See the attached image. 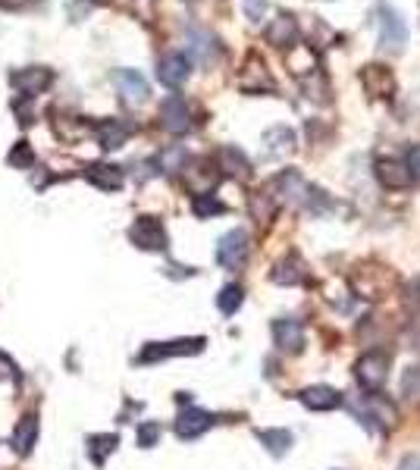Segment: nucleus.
<instances>
[{
    "label": "nucleus",
    "mask_w": 420,
    "mask_h": 470,
    "mask_svg": "<svg viewBox=\"0 0 420 470\" xmlns=\"http://www.w3.org/2000/svg\"><path fill=\"white\" fill-rule=\"evenodd\" d=\"M51 120H54V129H57V135H60V138H63V141L82 138L85 129H88L82 120H79V116H60V113H54Z\"/></svg>",
    "instance_id": "30"
},
{
    "label": "nucleus",
    "mask_w": 420,
    "mask_h": 470,
    "mask_svg": "<svg viewBox=\"0 0 420 470\" xmlns=\"http://www.w3.org/2000/svg\"><path fill=\"white\" fill-rule=\"evenodd\" d=\"M257 439H261V445L270 451V455H286L289 445H292V432L289 430H257Z\"/></svg>",
    "instance_id": "28"
},
{
    "label": "nucleus",
    "mask_w": 420,
    "mask_h": 470,
    "mask_svg": "<svg viewBox=\"0 0 420 470\" xmlns=\"http://www.w3.org/2000/svg\"><path fill=\"white\" fill-rule=\"evenodd\" d=\"M185 45H189L191 60H197V63H201V66H210V63H214V60H217V54H220L217 38H214V35H210V32H189Z\"/></svg>",
    "instance_id": "22"
},
{
    "label": "nucleus",
    "mask_w": 420,
    "mask_h": 470,
    "mask_svg": "<svg viewBox=\"0 0 420 470\" xmlns=\"http://www.w3.org/2000/svg\"><path fill=\"white\" fill-rule=\"evenodd\" d=\"M376 179H380V185L382 189H407L411 185V170H407L401 160H380L376 164Z\"/></svg>",
    "instance_id": "20"
},
{
    "label": "nucleus",
    "mask_w": 420,
    "mask_h": 470,
    "mask_svg": "<svg viewBox=\"0 0 420 470\" xmlns=\"http://www.w3.org/2000/svg\"><path fill=\"white\" fill-rule=\"evenodd\" d=\"M191 76V60L185 57V54H164V57L157 60V79L166 85V88H179V85H185V79Z\"/></svg>",
    "instance_id": "12"
},
{
    "label": "nucleus",
    "mask_w": 420,
    "mask_h": 470,
    "mask_svg": "<svg viewBox=\"0 0 420 470\" xmlns=\"http://www.w3.org/2000/svg\"><path fill=\"white\" fill-rule=\"evenodd\" d=\"M376 16H380V45L386 47V51H401V45L407 41V26H405V20H401V13L399 10H392V7H376Z\"/></svg>",
    "instance_id": "5"
},
{
    "label": "nucleus",
    "mask_w": 420,
    "mask_h": 470,
    "mask_svg": "<svg viewBox=\"0 0 420 470\" xmlns=\"http://www.w3.org/2000/svg\"><path fill=\"white\" fill-rule=\"evenodd\" d=\"M239 85H242V91H251V95H257V91H273L276 82L273 76H270L267 63H264L257 54H251L248 60H245L242 66V76H239Z\"/></svg>",
    "instance_id": "11"
},
{
    "label": "nucleus",
    "mask_w": 420,
    "mask_h": 470,
    "mask_svg": "<svg viewBox=\"0 0 420 470\" xmlns=\"http://www.w3.org/2000/svg\"><path fill=\"white\" fill-rule=\"evenodd\" d=\"M273 342L280 351H289V355H298L305 348V326L298 320H276L273 323Z\"/></svg>",
    "instance_id": "18"
},
{
    "label": "nucleus",
    "mask_w": 420,
    "mask_h": 470,
    "mask_svg": "<svg viewBox=\"0 0 420 470\" xmlns=\"http://www.w3.org/2000/svg\"><path fill=\"white\" fill-rule=\"evenodd\" d=\"M157 166H160V170H166V172L182 170V166H185V151H182V147H170V151L160 154Z\"/></svg>",
    "instance_id": "35"
},
{
    "label": "nucleus",
    "mask_w": 420,
    "mask_h": 470,
    "mask_svg": "<svg viewBox=\"0 0 420 470\" xmlns=\"http://www.w3.org/2000/svg\"><path fill=\"white\" fill-rule=\"evenodd\" d=\"M160 126L166 129L170 135H185L191 129V113L185 97L170 95L164 104H160Z\"/></svg>",
    "instance_id": "8"
},
{
    "label": "nucleus",
    "mask_w": 420,
    "mask_h": 470,
    "mask_svg": "<svg viewBox=\"0 0 420 470\" xmlns=\"http://www.w3.org/2000/svg\"><path fill=\"white\" fill-rule=\"evenodd\" d=\"M273 189L280 191V201L289 204V207H298V204L311 201V185L305 182V176H298L295 170H286L276 176ZM276 201V204H280Z\"/></svg>",
    "instance_id": "9"
},
{
    "label": "nucleus",
    "mask_w": 420,
    "mask_h": 470,
    "mask_svg": "<svg viewBox=\"0 0 420 470\" xmlns=\"http://www.w3.org/2000/svg\"><path fill=\"white\" fill-rule=\"evenodd\" d=\"M226 204L220 201L217 195H195V201H191V214L197 216V220H210V216H220L226 214Z\"/></svg>",
    "instance_id": "29"
},
{
    "label": "nucleus",
    "mask_w": 420,
    "mask_h": 470,
    "mask_svg": "<svg viewBox=\"0 0 420 470\" xmlns=\"http://www.w3.org/2000/svg\"><path fill=\"white\" fill-rule=\"evenodd\" d=\"M405 166H407V170H411V176H414V179H420V145H414L411 151H407Z\"/></svg>",
    "instance_id": "39"
},
{
    "label": "nucleus",
    "mask_w": 420,
    "mask_h": 470,
    "mask_svg": "<svg viewBox=\"0 0 420 470\" xmlns=\"http://www.w3.org/2000/svg\"><path fill=\"white\" fill-rule=\"evenodd\" d=\"M160 439V424H154V420H147V424L139 426V445L141 449H154Z\"/></svg>",
    "instance_id": "36"
},
{
    "label": "nucleus",
    "mask_w": 420,
    "mask_h": 470,
    "mask_svg": "<svg viewBox=\"0 0 420 470\" xmlns=\"http://www.w3.org/2000/svg\"><path fill=\"white\" fill-rule=\"evenodd\" d=\"M267 0H242V10H245V16H248V22H261L264 16H267Z\"/></svg>",
    "instance_id": "37"
},
{
    "label": "nucleus",
    "mask_w": 420,
    "mask_h": 470,
    "mask_svg": "<svg viewBox=\"0 0 420 470\" xmlns=\"http://www.w3.org/2000/svg\"><path fill=\"white\" fill-rule=\"evenodd\" d=\"M10 85H13L16 91H20V97H38L45 95L47 88L54 85V72L47 70V66H26V70H16L13 76H10Z\"/></svg>",
    "instance_id": "4"
},
{
    "label": "nucleus",
    "mask_w": 420,
    "mask_h": 470,
    "mask_svg": "<svg viewBox=\"0 0 420 470\" xmlns=\"http://www.w3.org/2000/svg\"><path fill=\"white\" fill-rule=\"evenodd\" d=\"M267 41L273 47H280V51H292V47L298 45V22H295V16L289 13L276 16L267 26Z\"/></svg>",
    "instance_id": "17"
},
{
    "label": "nucleus",
    "mask_w": 420,
    "mask_h": 470,
    "mask_svg": "<svg viewBox=\"0 0 420 470\" xmlns=\"http://www.w3.org/2000/svg\"><path fill=\"white\" fill-rule=\"evenodd\" d=\"M248 210L257 222H270L276 214V195H270V191H255V195L248 197Z\"/></svg>",
    "instance_id": "27"
},
{
    "label": "nucleus",
    "mask_w": 420,
    "mask_h": 470,
    "mask_svg": "<svg viewBox=\"0 0 420 470\" xmlns=\"http://www.w3.org/2000/svg\"><path fill=\"white\" fill-rule=\"evenodd\" d=\"M29 0H0V10H22Z\"/></svg>",
    "instance_id": "40"
},
{
    "label": "nucleus",
    "mask_w": 420,
    "mask_h": 470,
    "mask_svg": "<svg viewBox=\"0 0 420 470\" xmlns=\"http://www.w3.org/2000/svg\"><path fill=\"white\" fill-rule=\"evenodd\" d=\"M116 445H120V436L116 432H101V436H88V457L95 464H104L110 455L116 451Z\"/></svg>",
    "instance_id": "26"
},
{
    "label": "nucleus",
    "mask_w": 420,
    "mask_h": 470,
    "mask_svg": "<svg viewBox=\"0 0 420 470\" xmlns=\"http://www.w3.org/2000/svg\"><path fill=\"white\" fill-rule=\"evenodd\" d=\"M0 380L4 382H20V367L13 364V357L0 351Z\"/></svg>",
    "instance_id": "38"
},
{
    "label": "nucleus",
    "mask_w": 420,
    "mask_h": 470,
    "mask_svg": "<svg viewBox=\"0 0 420 470\" xmlns=\"http://www.w3.org/2000/svg\"><path fill=\"white\" fill-rule=\"evenodd\" d=\"M7 164L13 166V170H32L35 166V151L29 141H16L13 147H10L7 154Z\"/></svg>",
    "instance_id": "31"
},
{
    "label": "nucleus",
    "mask_w": 420,
    "mask_h": 470,
    "mask_svg": "<svg viewBox=\"0 0 420 470\" xmlns=\"http://www.w3.org/2000/svg\"><path fill=\"white\" fill-rule=\"evenodd\" d=\"M113 85L126 104H145L147 95H151V85H147V79L139 70H116Z\"/></svg>",
    "instance_id": "10"
},
{
    "label": "nucleus",
    "mask_w": 420,
    "mask_h": 470,
    "mask_svg": "<svg viewBox=\"0 0 420 470\" xmlns=\"http://www.w3.org/2000/svg\"><path fill=\"white\" fill-rule=\"evenodd\" d=\"M204 339H172V342H147L139 351V364H157L166 357H189V355H201L204 351Z\"/></svg>",
    "instance_id": "1"
},
{
    "label": "nucleus",
    "mask_w": 420,
    "mask_h": 470,
    "mask_svg": "<svg viewBox=\"0 0 420 470\" xmlns=\"http://www.w3.org/2000/svg\"><path fill=\"white\" fill-rule=\"evenodd\" d=\"M217 170H223L226 176H236V179H251V160L245 157L239 147H220L217 151Z\"/></svg>",
    "instance_id": "23"
},
{
    "label": "nucleus",
    "mask_w": 420,
    "mask_h": 470,
    "mask_svg": "<svg viewBox=\"0 0 420 470\" xmlns=\"http://www.w3.org/2000/svg\"><path fill=\"white\" fill-rule=\"evenodd\" d=\"M367 405L374 407V414H367V420H380L382 426H392L395 420H399V414H395V407L389 405V401H380V399H376V395L367 401Z\"/></svg>",
    "instance_id": "33"
},
{
    "label": "nucleus",
    "mask_w": 420,
    "mask_h": 470,
    "mask_svg": "<svg viewBox=\"0 0 420 470\" xmlns=\"http://www.w3.org/2000/svg\"><path fill=\"white\" fill-rule=\"evenodd\" d=\"M401 470H420V461H405L401 464Z\"/></svg>",
    "instance_id": "41"
},
{
    "label": "nucleus",
    "mask_w": 420,
    "mask_h": 470,
    "mask_svg": "<svg viewBox=\"0 0 420 470\" xmlns=\"http://www.w3.org/2000/svg\"><path fill=\"white\" fill-rule=\"evenodd\" d=\"M129 135H132V122H122V120H116V116L101 120L95 126V138L104 151H116V147H122L129 141Z\"/></svg>",
    "instance_id": "15"
},
{
    "label": "nucleus",
    "mask_w": 420,
    "mask_h": 470,
    "mask_svg": "<svg viewBox=\"0 0 420 470\" xmlns=\"http://www.w3.org/2000/svg\"><path fill=\"white\" fill-rule=\"evenodd\" d=\"M214 424H217V420H214V414L210 411H201V407H185V411L176 417V424H172V430H176L179 439H197V436H204V432H207Z\"/></svg>",
    "instance_id": "13"
},
{
    "label": "nucleus",
    "mask_w": 420,
    "mask_h": 470,
    "mask_svg": "<svg viewBox=\"0 0 420 470\" xmlns=\"http://www.w3.org/2000/svg\"><path fill=\"white\" fill-rule=\"evenodd\" d=\"M361 85L367 88V95L386 97L389 91H392V72H389L386 66L370 63V66H364L361 70Z\"/></svg>",
    "instance_id": "24"
},
{
    "label": "nucleus",
    "mask_w": 420,
    "mask_h": 470,
    "mask_svg": "<svg viewBox=\"0 0 420 470\" xmlns=\"http://www.w3.org/2000/svg\"><path fill=\"white\" fill-rule=\"evenodd\" d=\"M355 376H357V382H361L364 389L376 392V389H380L382 382H386V376H389V355L386 351H380V348L361 355L357 357V364H355Z\"/></svg>",
    "instance_id": "3"
},
{
    "label": "nucleus",
    "mask_w": 420,
    "mask_h": 470,
    "mask_svg": "<svg viewBox=\"0 0 420 470\" xmlns=\"http://www.w3.org/2000/svg\"><path fill=\"white\" fill-rule=\"evenodd\" d=\"M85 179L101 191H120L126 185V172L116 164H88L85 166Z\"/></svg>",
    "instance_id": "16"
},
{
    "label": "nucleus",
    "mask_w": 420,
    "mask_h": 470,
    "mask_svg": "<svg viewBox=\"0 0 420 470\" xmlns=\"http://www.w3.org/2000/svg\"><path fill=\"white\" fill-rule=\"evenodd\" d=\"M38 414H22L20 424H16L13 436H10V445H13V451L20 457H29L35 451V445H38Z\"/></svg>",
    "instance_id": "14"
},
{
    "label": "nucleus",
    "mask_w": 420,
    "mask_h": 470,
    "mask_svg": "<svg viewBox=\"0 0 420 470\" xmlns=\"http://www.w3.org/2000/svg\"><path fill=\"white\" fill-rule=\"evenodd\" d=\"M217 261L220 267L226 270H239L248 261V232H245V229H232V232H226L223 239H220Z\"/></svg>",
    "instance_id": "6"
},
{
    "label": "nucleus",
    "mask_w": 420,
    "mask_h": 470,
    "mask_svg": "<svg viewBox=\"0 0 420 470\" xmlns=\"http://www.w3.org/2000/svg\"><path fill=\"white\" fill-rule=\"evenodd\" d=\"M129 242L141 251H166L170 239H166V229L157 216H139V220L129 226Z\"/></svg>",
    "instance_id": "2"
},
{
    "label": "nucleus",
    "mask_w": 420,
    "mask_h": 470,
    "mask_svg": "<svg viewBox=\"0 0 420 470\" xmlns=\"http://www.w3.org/2000/svg\"><path fill=\"white\" fill-rule=\"evenodd\" d=\"M401 392L407 399H420V364H407L405 376H401Z\"/></svg>",
    "instance_id": "34"
},
{
    "label": "nucleus",
    "mask_w": 420,
    "mask_h": 470,
    "mask_svg": "<svg viewBox=\"0 0 420 470\" xmlns=\"http://www.w3.org/2000/svg\"><path fill=\"white\" fill-rule=\"evenodd\" d=\"M301 405L307 411H332V407L342 405V392H336L332 386H307L301 392Z\"/></svg>",
    "instance_id": "21"
},
{
    "label": "nucleus",
    "mask_w": 420,
    "mask_h": 470,
    "mask_svg": "<svg viewBox=\"0 0 420 470\" xmlns=\"http://www.w3.org/2000/svg\"><path fill=\"white\" fill-rule=\"evenodd\" d=\"M261 145H264V154L267 157H289V154H295V132L289 126H273V129H267L264 132V138H261Z\"/></svg>",
    "instance_id": "19"
},
{
    "label": "nucleus",
    "mask_w": 420,
    "mask_h": 470,
    "mask_svg": "<svg viewBox=\"0 0 420 470\" xmlns=\"http://www.w3.org/2000/svg\"><path fill=\"white\" fill-rule=\"evenodd\" d=\"M273 282H280V286H298L301 280H305V264H301L298 255H289L286 261H280L273 267Z\"/></svg>",
    "instance_id": "25"
},
{
    "label": "nucleus",
    "mask_w": 420,
    "mask_h": 470,
    "mask_svg": "<svg viewBox=\"0 0 420 470\" xmlns=\"http://www.w3.org/2000/svg\"><path fill=\"white\" fill-rule=\"evenodd\" d=\"M242 301H245V295H242V289H239V286H226L223 292L217 295V307L226 314V317H230V314H236L239 307H242Z\"/></svg>",
    "instance_id": "32"
},
{
    "label": "nucleus",
    "mask_w": 420,
    "mask_h": 470,
    "mask_svg": "<svg viewBox=\"0 0 420 470\" xmlns=\"http://www.w3.org/2000/svg\"><path fill=\"white\" fill-rule=\"evenodd\" d=\"M220 170L210 160H195V164L182 166V182L191 195H210V189L217 185Z\"/></svg>",
    "instance_id": "7"
}]
</instances>
